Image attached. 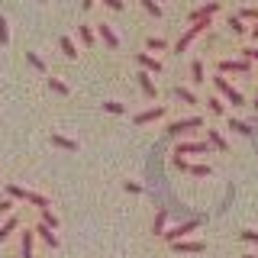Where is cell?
<instances>
[{
    "instance_id": "obj_11",
    "label": "cell",
    "mask_w": 258,
    "mask_h": 258,
    "mask_svg": "<svg viewBox=\"0 0 258 258\" xmlns=\"http://www.w3.org/2000/svg\"><path fill=\"white\" fill-rule=\"evenodd\" d=\"M171 248H174V252H184V255H200V252H204V242H171Z\"/></svg>"
},
{
    "instance_id": "obj_31",
    "label": "cell",
    "mask_w": 258,
    "mask_h": 258,
    "mask_svg": "<svg viewBox=\"0 0 258 258\" xmlns=\"http://www.w3.org/2000/svg\"><path fill=\"white\" fill-rule=\"evenodd\" d=\"M13 213V197H0V216H10Z\"/></svg>"
},
{
    "instance_id": "obj_22",
    "label": "cell",
    "mask_w": 258,
    "mask_h": 258,
    "mask_svg": "<svg viewBox=\"0 0 258 258\" xmlns=\"http://www.w3.org/2000/svg\"><path fill=\"white\" fill-rule=\"evenodd\" d=\"M52 145H58V149H64V152H78V142L64 139V136H52Z\"/></svg>"
},
{
    "instance_id": "obj_43",
    "label": "cell",
    "mask_w": 258,
    "mask_h": 258,
    "mask_svg": "<svg viewBox=\"0 0 258 258\" xmlns=\"http://www.w3.org/2000/svg\"><path fill=\"white\" fill-rule=\"evenodd\" d=\"M39 4H48V0H39Z\"/></svg>"
},
{
    "instance_id": "obj_14",
    "label": "cell",
    "mask_w": 258,
    "mask_h": 258,
    "mask_svg": "<svg viewBox=\"0 0 258 258\" xmlns=\"http://www.w3.org/2000/svg\"><path fill=\"white\" fill-rule=\"evenodd\" d=\"M16 226H20V216L10 213V216L4 220V226H0V242H7V239H10L13 232H16Z\"/></svg>"
},
{
    "instance_id": "obj_16",
    "label": "cell",
    "mask_w": 258,
    "mask_h": 258,
    "mask_svg": "<svg viewBox=\"0 0 258 258\" xmlns=\"http://www.w3.org/2000/svg\"><path fill=\"white\" fill-rule=\"evenodd\" d=\"M23 200H26V204H32V207H39V210L52 207V204H48V200L42 197V194H36V190H26V194H23Z\"/></svg>"
},
{
    "instance_id": "obj_41",
    "label": "cell",
    "mask_w": 258,
    "mask_h": 258,
    "mask_svg": "<svg viewBox=\"0 0 258 258\" xmlns=\"http://www.w3.org/2000/svg\"><path fill=\"white\" fill-rule=\"evenodd\" d=\"M252 107H255V110H258V94H255V103H252Z\"/></svg>"
},
{
    "instance_id": "obj_38",
    "label": "cell",
    "mask_w": 258,
    "mask_h": 258,
    "mask_svg": "<svg viewBox=\"0 0 258 258\" xmlns=\"http://www.w3.org/2000/svg\"><path fill=\"white\" fill-rule=\"evenodd\" d=\"M103 7H110V10H123V0H103Z\"/></svg>"
},
{
    "instance_id": "obj_40",
    "label": "cell",
    "mask_w": 258,
    "mask_h": 258,
    "mask_svg": "<svg viewBox=\"0 0 258 258\" xmlns=\"http://www.w3.org/2000/svg\"><path fill=\"white\" fill-rule=\"evenodd\" d=\"M252 39H258V23H255V26H252Z\"/></svg>"
},
{
    "instance_id": "obj_36",
    "label": "cell",
    "mask_w": 258,
    "mask_h": 258,
    "mask_svg": "<svg viewBox=\"0 0 258 258\" xmlns=\"http://www.w3.org/2000/svg\"><path fill=\"white\" fill-rule=\"evenodd\" d=\"M239 16H242V20H255V23H258V7H245Z\"/></svg>"
},
{
    "instance_id": "obj_39",
    "label": "cell",
    "mask_w": 258,
    "mask_h": 258,
    "mask_svg": "<svg viewBox=\"0 0 258 258\" xmlns=\"http://www.w3.org/2000/svg\"><path fill=\"white\" fill-rule=\"evenodd\" d=\"M123 190H129V194H142V187H139V184H133V181H126Z\"/></svg>"
},
{
    "instance_id": "obj_42",
    "label": "cell",
    "mask_w": 258,
    "mask_h": 258,
    "mask_svg": "<svg viewBox=\"0 0 258 258\" xmlns=\"http://www.w3.org/2000/svg\"><path fill=\"white\" fill-rule=\"evenodd\" d=\"M242 258H258V255H252V252H248V255H242Z\"/></svg>"
},
{
    "instance_id": "obj_9",
    "label": "cell",
    "mask_w": 258,
    "mask_h": 258,
    "mask_svg": "<svg viewBox=\"0 0 258 258\" xmlns=\"http://www.w3.org/2000/svg\"><path fill=\"white\" fill-rule=\"evenodd\" d=\"M165 116V107H152V110H142L136 113V126H145V123H155V119Z\"/></svg>"
},
{
    "instance_id": "obj_18",
    "label": "cell",
    "mask_w": 258,
    "mask_h": 258,
    "mask_svg": "<svg viewBox=\"0 0 258 258\" xmlns=\"http://www.w3.org/2000/svg\"><path fill=\"white\" fill-rule=\"evenodd\" d=\"M45 84H48V91H55V94H61V97H68V94H71V91H68V84H64V81H58V78H52V75L45 78Z\"/></svg>"
},
{
    "instance_id": "obj_4",
    "label": "cell",
    "mask_w": 258,
    "mask_h": 258,
    "mask_svg": "<svg viewBox=\"0 0 258 258\" xmlns=\"http://www.w3.org/2000/svg\"><path fill=\"white\" fill-rule=\"evenodd\" d=\"M200 226V220H187V223H181V226H171V229H165V236L161 239H168V242H181L187 232H194Z\"/></svg>"
},
{
    "instance_id": "obj_26",
    "label": "cell",
    "mask_w": 258,
    "mask_h": 258,
    "mask_svg": "<svg viewBox=\"0 0 258 258\" xmlns=\"http://www.w3.org/2000/svg\"><path fill=\"white\" fill-rule=\"evenodd\" d=\"M39 213H42V223H48L52 226V229H58V216L52 213V207H45V210H39Z\"/></svg>"
},
{
    "instance_id": "obj_23",
    "label": "cell",
    "mask_w": 258,
    "mask_h": 258,
    "mask_svg": "<svg viewBox=\"0 0 258 258\" xmlns=\"http://www.w3.org/2000/svg\"><path fill=\"white\" fill-rule=\"evenodd\" d=\"M229 29L236 32V36H245V32H248V26L242 23V16H229Z\"/></svg>"
},
{
    "instance_id": "obj_35",
    "label": "cell",
    "mask_w": 258,
    "mask_h": 258,
    "mask_svg": "<svg viewBox=\"0 0 258 258\" xmlns=\"http://www.w3.org/2000/svg\"><path fill=\"white\" fill-rule=\"evenodd\" d=\"M239 239H242V242H255V245H258V232H255V229H242Z\"/></svg>"
},
{
    "instance_id": "obj_1",
    "label": "cell",
    "mask_w": 258,
    "mask_h": 258,
    "mask_svg": "<svg viewBox=\"0 0 258 258\" xmlns=\"http://www.w3.org/2000/svg\"><path fill=\"white\" fill-rule=\"evenodd\" d=\"M213 84H216V91H220L226 100L232 103V107H245V97H242V94H239V91H236V87H232L223 75H216V78H213Z\"/></svg>"
},
{
    "instance_id": "obj_6",
    "label": "cell",
    "mask_w": 258,
    "mask_h": 258,
    "mask_svg": "<svg viewBox=\"0 0 258 258\" xmlns=\"http://www.w3.org/2000/svg\"><path fill=\"white\" fill-rule=\"evenodd\" d=\"M210 152V142H181L174 149V155H207Z\"/></svg>"
},
{
    "instance_id": "obj_5",
    "label": "cell",
    "mask_w": 258,
    "mask_h": 258,
    "mask_svg": "<svg viewBox=\"0 0 258 258\" xmlns=\"http://www.w3.org/2000/svg\"><path fill=\"white\" fill-rule=\"evenodd\" d=\"M204 126V119L200 116H187V119H174L171 126H168V136H184L187 129H200Z\"/></svg>"
},
{
    "instance_id": "obj_20",
    "label": "cell",
    "mask_w": 258,
    "mask_h": 258,
    "mask_svg": "<svg viewBox=\"0 0 258 258\" xmlns=\"http://www.w3.org/2000/svg\"><path fill=\"white\" fill-rule=\"evenodd\" d=\"M58 45H61V52H64V58H78V45H75V42H71V39H68V36H61V39H58Z\"/></svg>"
},
{
    "instance_id": "obj_3",
    "label": "cell",
    "mask_w": 258,
    "mask_h": 258,
    "mask_svg": "<svg viewBox=\"0 0 258 258\" xmlns=\"http://www.w3.org/2000/svg\"><path fill=\"white\" fill-rule=\"evenodd\" d=\"M248 75V71H252V61L248 58H223L220 61V75Z\"/></svg>"
},
{
    "instance_id": "obj_32",
    "label": "cell",
    "mask_w": 258,
    "mask_h": 258,
    "mask_svg": "<svg viewBox=\"0 0 258 258\" xmlns=\"http://www.w3.org/2000/svg\"><path fill=\"white\" fill-rule=\"evenodd\" d=\"M103 110H107V113H126V107L119 100H107V103H103Z\"/></svg>"
},
{
    "instance_id": "obj_13",
    "label": "cell",
    "mask_w": 258,
    "mask_h": 258,
    "mask_svg": "<svg viewBox=\"0 0 258 258\" xmlns=\"http://www.w3.org/2000/svg\"><path fill=\"white\" fill-rule=\"evenodd\" d=\"M32 239H36V229H23V236H20V255L23 258H32Z\"/></svg>"
},
{
    "instance_id": "obj_12",
    "label": "cell",
    "mask_w": 258,
    "mask_h": 258,
    "mask_svg": "<svg viewBox=\"0 0 258 258\" xmlns=\"http://www.w3.org/2000/svg\"><path fill=\"white\" fill-rule=\"evenodd\" d=\"M136 61H139V68H142V71H152V75H158V71H161V61H158V58H152V55H145V52L136 55Z\"/></svg>"
},
{
    "instance_id": "obj_7",
    "label": "cell",
    "mask_w": 258,
    "mask_h": 258,
    "mask_svg": "<svg viewBox=\"0 0 258 258\" xmlns=\"http://www.w3.org/2000/svg\"><path fill=\"white\" fill-rule=\"evenodd\" d=\"M32 229H36V236L42 239L48 248H58V236H55V229H52V226H48V223H36V226H32Z\"/></svg>"
},
{
    "instance_id": "obj_17",
    "label": "cell",
    "mask_w": 258,
    "mask_h": 258,
    "mask_svg": "<svg viewBox=\"0 0 258 258\" xmlns=\"http://www.w3.org/2000/svg\"><path fill=\"white\" fill-rule=\"evenodd\" d=\"M165 223H168V210L161 207L158 213H155V223H152V232H155V236H165Z\"/></svg>"
},
{
    "instance_id": "obj_30",
    "label": "cell",
    "mask_w": 258,
    "mask_h": 258,
    "mask_svg": "<svg viewBox=\"0 0 258 258\" xmlns=\"http://www.w3.org/2000/svg\"><path fill=\"white\" fill-rule=\"evenodd\" d=\"M190 174L194 177H207V174H213V168L210 165H190Z\"/></svg>"
},
{
    "instance_id": "obj_33",
    "label": "cell",
    "mask_w": 258,
    "mask_h": 258,
    "mask_svg": "<svg viewBox=\"0 0 258 258\" xmlns=\"http://www.w3.org/2000/svg\"><path fill=\"white\" fill-rule=\"evenodd\" d=\"M207 103H210V113H216V116H223V110H226V107H223V100H216V97H210Z\"/></svg>"
},
{
    "instance_id": "obj_2",
    "label": "cell",
    "mask_w": 258,
    "mask_h": 258,
    "mask_svg": "<svg viewBox=\"0 0 258 258\" xmlns=\"http://www.w3.org/2000/svg\"><path fill=\"white\" fill-rule=\"evenodd\" d=\"M207 26H210V20H197V23H190L187 32H184V36L177 39V45H174V48H177V52H184V48H187V45H190V42H194V39H197Z\"/></svg>"
},
{
    "instance_id": "obj_19",
    "label": "cell",
    "mask_w": 258,
    "mask_h": 258,
    "mask_svg": "<svg viewBox=\"0 0 258 258\" xmlns=\"http://www.w3.org/2000/svg\"><path fill=\"white\" fill-rule=\"evenodd\" d=\"M190 78H194V84H204V61H200V58H194L190 61Z\"/></svg>"
},
{
    "instance_id": "obj_8",
    "label": "cell",
    "mask_w": 258,
    "mask_h": 258,
    "mask_svg": "<svg viewBox=\"0 0 258 258\" xmlns=\"http://www.w3.org/2000/svg\"><path fill=\"white\" fill-rule=\"evenodd\" d=\"M136 78H139V87H142V94L149 97V100H155V97H158V87H155V81H152V71H139Z\"/></svg>"
},
{
    "instance_id": "obj_28",
    "label": "cell",
    "mask_w": 258,
    "mask_h": 258,
    "mask_svg": "<svg viewBox=\"0 0 258 258\" xmlns=\"http://www.w3.org/2000/svg\"><path fill=\"white\" fill-rule=\"evenodd\" d=\"M26 61H29V64H32V68H36V71H42V75H45V61L39 58L36 52H26Z\"/></svg>"
},
{
    "instance_id": "obj_27",
    "label": "cell",
    "mask_w": 258,
    "mask_h": 258,
    "mask_svg": "<svg viewBox=\"0 0 258 258\" xmlns=\"http://www.w3.org/2000/svg\"><path fill=\"white\" fill-rule=\"evenodd\" d=\"M174 97H177V100H184V103H197V97H194L187 87H174Z\"/></svg>"
},
{
    "instance_id": "obj_29",
    "label": "cell",
    "mask_w": 258,
    "mask_h": 258,
    "mask_svg": "<svg viewBox=\"0 0 258 258\" xmlns=\"http://www.w3.org/2000/svg\"><path fill=\"white\" fill-rule=\"evenodd\" d=\"M142 7H145V13H152L155 20L161 16V7H158V0H142Z\"/></svg>"
},
{
    "instance_id": "obj_25",
    "label": "cell",
    "mask_w": 258,
    "mask_h": 258,
    "mask_svg": "<svg viewBox=\"0 0 258 258\" xmlns=\"http://www.w3.org/2000/svg\"><path fill=\"white\" fill-rule=\"evenodd\" d=\"M229 129H232V133H239V136H252V126L242 123V119H229Z\"/></svg>"
},
{
    "instance_id": "obj_10",
    "label": "cell",
    "mask_w": 258,
    "mask_h": 258,
    "mask_svg": "<svg viewBox=\"0 0 258 258\" xmlns=\"http://www.w3.org/2000/svg\"><path fill=\"white\" fill-rule=\"evenodd\" d=\"M97 36H100L103 42H107V48H113V52L119 48V39H116V32L110 29V23H100V26H97Z\"/></svg>"
},
{
    "instance_id": "obj_37",
    "label": "cell",
    "mask_w": 258,
    "mask_h": 258,
    "mask_svg": "<svg viewBox=\"0 0 258 258\" xmlns=\"http://www.w3.org/2000/svg\"><path fill=\"white\" fill-rule=\"evenodd\" d=\"M242 58H248V61H258V45H252V48H242Z\"/></svg>"
},
{
    "instance_id": "obj_24",
    "label": "cell",
    "mask_w": 258,
    "mask_h": 258,
    "mask_svg": "<svg viewBox=\"0 0 258 258\" xmlns=\"http://www.w3.org/2000/svg\"><path fill=\"white\" fill-rule=\"evenodd\" d=\"M78 36H81V42H84V48L94 45V29L91 26H78Z\"/></svg>"
},
{
    "instance_id": "obj_15",
    "label": "cell",
    "mask_w": 258,
    "mask_h": 258,
    "mask_svg": "<svg viewBox=\"0 0 258 258\" xmlns=\"http://www.w3.org/2000/svg\"><path fill=\"white\" fill-rule=\"evenodd\" d=\"M207 139H210V145H213V149L229 152V142L223 139V133H220V129H207Z\"/></svg>"
},
{
    "instance_id": "obj_34",
    "label": "cell",
    "mask_w": 258,
    "mask_h": 258,
    "mask_svg": "<svg viewBox=\"0 0 258 258\" xmlns=\"http://www.w3.org/2000/svg\"><path fill=\"white\" fill-rule=\"evenodd\" d=\"M10 42V29H7V20L0 16V45H7Z\"/></svg>"
},
{
    "instance_id": "obj_21",
    "label": "cell",
    "mask_w": 258,
    "mask_h": 258,
    "mask_svg": "<svg viewBox=\"0 0 258 258\" xmlns=\"http://www.w3.org/2000/svg\"><path fill=\"white\" fill-rule=\"evenodd\" d=\"M145 48H152V52H165L168 42H165L161 36H149V39H145Z\"/></svg>"
}]
</instances>
